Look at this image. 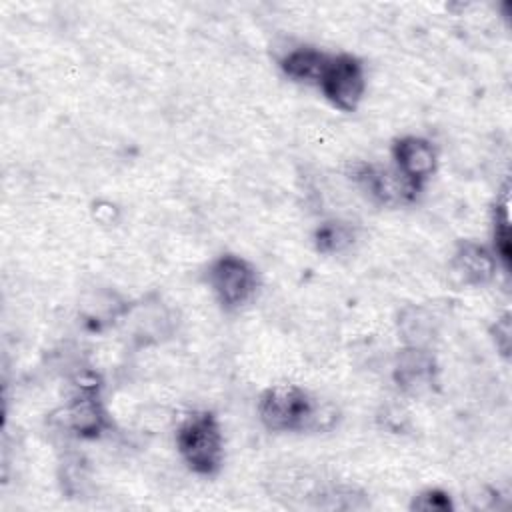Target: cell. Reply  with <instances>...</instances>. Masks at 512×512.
I'll return each mask as SVG.
<instances>
[{
  "instance_id": "8fae6325",
  "label": "cell",
  "mask_w": 512,
  "mask_h": 512,
  "mask_svg": "<svg viewBox=\"0 0 512 512\" xmlns=\"http://www.w3.org/2000/svg\"><path fill=\"white\" fill-rule=\"evenodd\" d=\"M66 424L80 436H96L104 428V412L96 398L84 394L64 410Z\"/></svg>"
},
{
  "instance_id": "7c38bea8",
  "label": "cell",
  "mask_w": 512,
  "mask_h": 512,
  "mask_svg": "<svg viewBox=\"0 0 512 512\" xmlns=\"http://www.w3.org/2000/svg\"><path fill=\"white\" fill-rule=\"evenodd\" d=\"M314 242L324 254H340L354 242V230L344 222H326L316 230Z\"/></svg>"
},
{
  "instance_id": "52a82bcc",
  "label": "cell",
  "mask_w": 512,
  "mask_h": 512,
  "mask_svg": "<svg viewBox=\"0 0 512 512\" xmlns=\"http://www.w3.org/2000/svg\"><path fill=\"white\" fill-rule=\"evenodd\" d=\"M394 162L396 170H400L414 184H422L428 176H432L436 168V152L432 144L418 136H406L394 144Z\"/></svg>"
},
{
  "instance_id": "277c9868",
  "label": "cell",
  "mask_w": 512,
  "mask_h": 512,
  "mask_svg": "<svg viewBox=\"0 0 512 512\" xmlns=\"http://www.w3.org/2000/svg\"><path fill=\"white\" fill-rule=\"evenodd\" d=\"M208 282L226 308H238L246 304L256 292V272L254 268L238 256H220L208 272Z\"/></svg>"
},
{
  "instance_id": "7a4b0ae2",
  "label": "cell",
  "mask_w": 512,
  "mask_h": 512,
  "mask_svg": "<svg viewBox=\"0 0 512 512\" xmlns=\"http://www.w3.org/2000/svg\"><path fill=\"white\" fill-rule=\"evenodd\" d=\"M258 412L262 422L270 430H304L310 426H318V408L310 400V396L290 384H280L274 388H268L260 396Z\"/></svg>"
},
{
  "instance_id": "3957f363",
  "label": "cell",
  "mask_w": 512,
  "mask_h": 512,
  "mask_svg": "<svg viewBox=\"0 0 512 512\" xmlns=\"http://www.w3.org/2000/svg\"><path fill=\"white\" fill-rule=\"evenodd\" d=\"M318 86L334 106H338L340 110H354L362 100L366 86L364 68L350 54L328 56Z\"/></svg>"
},
{
  "instance_id": "ba28073f",
  "label": "cell",
  "mask_w": 512,
  "mask_h": 512,
  "mask_svg": "<svg viewBox=\"0 0 512 512\" xmlns=\"http://www.w3.org/2000/svg\"><path fill=\"white\" fill-rule=\"evenodd\" d=\"M496 268V260L492 254L472 242H464L458 246L452 258V270L464 284H484L492 278Z\"/></svg>"
},
{
  "instance_id": "6da1fadb",
  "label": "cell",
  "mask_w": 512,
  "mask_h": 512,
  "mask_svg": "<svg viewBox=\"0 0 512 512\" xmlns=\"http://www.w3.org/2000/svg\"><path fill=\"white\" fill-rule=\"evenodd\" d=\"M176 444L184 462L198 474L210 476L222 464V432L212 414L202 412L188 416L178 428Z\"/></svg>"
},
{
  "instance_id": "8992f818",
  "label": "cell",
  "mask_w": 512,
  "mask_h": 512,
  "mask_svg": "<svg viewBox=\"0 0 512 512\" xmlns=\"http://www.w3.org/2000/svg\"><path fill=\"white\" fill-rule=\"evenodd\" d=\"M434 360L426 348H404L394 366L398 386L408 394H422L434 384Z\"/></svg>"
},
{
  "instance_id": "5bb4252c",
  "label": "cell",
  "mask_w": 512,
  "mask_h": 512,
  "mask_svg": "<svg viewBox=\"0 0 512 512\" xmlns=\"http://www.w3.org/2000/svg\"><path fill=\"white\" fill-rule=\"evenodd\" d=\"M414 508L418 510H448L452 508L450 498L440 490H426L414 498Z\"/></svg>"
},
{
  "instance_id": "5b68a950",
  "label": "cell",
  "mask_w": 512,
  "mask_h": 512,
  "mask_svg": "<svg viewBox=\"0 0 512 512\" xmlns=\"http://www.w3.org/2000/svg\"><path fill=\"white\" fill-rule=\"evenodd\" d=\"M356 180L362 188L382 204H406L416 198L418 184L408 180L396 168H380V166H362L356 174Z\"/></svg>"
},
{
  "instance_id": "30bf717a",
  "label": "cell",
  "mask_w": 512,
  "mask_h": 512,
  "mask_svg": "<svg viewBox=\"0 0 512 512\" xmlns=\"http://www.w3.org/2000/svg\"><path fill=\"white\" fill-rule=\"evenodd\" d=\"M326 62H328V56L320 50L296 48V50H290L280 60V66H282L284 74L296 82L318 84L320 76L326 68Z\"/></svg>"
},
{
  "instance_id": "4fadbf2b",
  "label": "cell",
  "mask_w": 512,
  "mask_h": 512,
  "mask_svg": "<svg viewBox=\"0 0 512 512\" xmlns=\"http://www.w3.org/2000/svg\"><path fill=\"white\" fill-rule=\"evenodd\" d=\"M500 218L496 216V226H494V238H496V250L504 264L510 260V234H508V208L506 202L500 206Z\"/></svg>"
},
{
  "instance_id": "9c48e42d",
  "label": "cell",
  "mask_w": 512,
  "mask_h": 512,
  "mask_svg": "<svg viewBox=\"0 0 512 512\" xmlns=\"http://www.w3.org/2000/svg\"><path fill=\"white\" fill-rule=\"evenodd\" d=\"M398 332L408 348H428L436 334V318L422 306H406L398 316Z\"/></svg>"
}]
</instances>
